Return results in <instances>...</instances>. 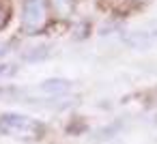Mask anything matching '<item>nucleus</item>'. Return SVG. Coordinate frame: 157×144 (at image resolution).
I'll use <instances>...</instances> for the list:
<instances>
[{
	"instance_id": "obj_1",
	"label": "nucleus",
	"mask_w": 157,
	"mask_h": 144,
	"mask_svg": "<svg viewBox=\"0 0 157 144\" xmlns=\"http://www.w3.org/2000/svg\"><path fill=\"white\" fill-rule=\"evenodd\" d=\"M0 133L17 140H39L45 133V127L43 123L22 114H5L0 116Z\"/></svg>"
},
{
	"instance_id": "obj_2",
	"label": "nucleus",
	"mask_w": 157,
	"mask_h": 144,
	"mask_svg": "<svg viewBox=\"0 0 157 144\" xmlns=\"http://www.w3.org/2000/svg\"><path fill=\"white\" fill-rule=\"evenodd\" d=\"M45 22V9L43 0H26L24 2V15H22V28L24 32H35Z\"/></svg>"
},
{
	"instance_id": "obj_3",
	"label": "nucleus",
	"mask_w": 157,
	"mask_h": 144,
	"mask_svg": "<svg viewBox=\"0 0 157 144\" xmlns=\"http://www.w3.org/2000/svg\"><path fill=\"white\" fill-rule=\"evenodd\" d=\"M71 88V82L69 80H60V78H54V80H45L41 84V90L43 93H50V95H58V93H65Z\"/></svg>"
},
{
	"instance_id": "obj_4",
	"label": "nucleus",
	"mask_w": 157,
	"mask_h": 144,
	"mask_svg": "<svg viewBox=\"0 0 157 144\" xmlns=\"http://www.w3.org/2000/svg\"><path fill=\"white\" fill-rule=\"evenodd\" d=\"M50 54V50L45 47V45H41V47H35L33 52H24V58L30 63V60H41V58H45Z\"/></svg>"
},
{
	"instance_id": "obj_5",
	"label": "nucleus",
	"mask_w": 157,
	"mask_h": 144,
	"mask_svg": "<svg viewBox=\"0 0 157 144\" xmlns=\"http://www.w3.org/2000/svg\"><path fill=\"white\" fill-rule=\"evenodd\" d=\"M7 22H9V7L0 0V28H5Z\"/></svg>"
},
{
	"instance_id": "obj_6",
	"label": "nucleus",
	"mask_w": 157,
	"mask_h": 144,
	"mask_svg": "<svg viewBox=\"0 0 157 144\" xmlns=\"http://www.w3.org/2000/svg\"><path fill=\"white\" fill-rule=\"evenodd\" d=\"M15 73H17V67H13V65H0V75H2V78H11Z\"/></svg>"
},
{
	"instance_id": "obj_7",
	"label": "nucleus",
	"mask_w": 157,
	"mask_h": 144,
	"mask_svg": "<svg viewBox=\"0 0 157 144\" xmlns=\"http://www.w3.org/2000/svg\"><path fill=\"white\" fill-rule=\"evenodd\" d=\"M56 2H58L60 11H67V9H71V5H73V0H56Z\"/></svg>"
},
{
	"instance_id": "obj_8",
	"label": "nucleus",
	"mask_w": 157,
	"mask_h": 144,
	"mask_svg": "<svg viewBox=\"0 0 157 144\" xmlns=\"http://www.w3.org/2000/svg\"><path fill=\"white\" fill-rule=\"evenodd\" d=\"M7 54V50H5V45H0V56H5Z\"/></svg>"
}]
</instances>
